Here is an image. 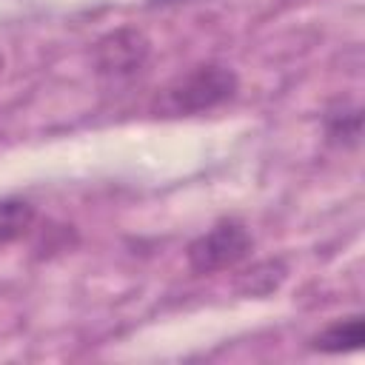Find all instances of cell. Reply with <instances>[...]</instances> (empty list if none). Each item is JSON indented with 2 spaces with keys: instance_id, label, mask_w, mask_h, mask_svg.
<instances>
[{
  "instance_id": "obj_1",
  "label": "cell",
  "mask_w": 365,
  "mask_h": 365,
  "mask_svg": "<svg viewBox=\"0 0 365 365\" xmlns=\"http://www.w3.org/2000/svg\"><path fill=\"white\" fill-rule=\"evenodd\" d=\"M237 74L220 63H202L177 74L151 103L154 117H191L228 103L237 94Z\"/></svg>"
},
{
  "instance_id": "obj_2",
  "label": "cell",
  "mask_w": 365,
  "mask_h": 365,
  "mask_svg": "<svg viewBox=\"0 0 365 365\" xmlns=\"http://www.w3.org/2000/svg\"><path fill=\"white\" fill-rule=\"evenodd\" d=\"M254 248V240L248 234V228L240 220H217L205 234H200L188 251V268L194 274H217L225 268H234L237 262H242Z\"/></svg>"
},
{
  "instance_id": "obj_3",
  "label": "cell",
  "mask_w": 365,
  "mask_h": 365,
  "mask_svg": "<svg viewBox=\"0 0 365 365\" xmlns=\"http://www.w3.org/2000/svg\"><path fill=\"white\" fill-rule=\"evenodd\" d=\"M151 43L140 29H117L97 40L94 46V68L100 83L120 88L131 83L148 63Z\"/></svg>"
},
{
  "instance_id": "obj_4",
  "label": "cell",
  "mask_w": 365,
  "mask_h": 365,
  "mask_svg": "<svg viewBox=\"0 0 365 365\" xmlns=\"http://www.w3.org/2000/svg\"><path fill=\"white\" fill-rule=\"evenodd\" d=\"M365 342V319L359 314L345 317L331 322L328 328H322L319 334L311 336V348L322 351V354H348V351H359Z\"/></svg>"
},
{
  "instance_id": "obj_5",
  "label": "cell",
  "mask_w": 365,
  "mask_h": 365,
  "mask_svg": "<svg viewBox=\"0 0 365 365\" xmlns=\"http://www.w3.org/2000/svg\"><path fill=\"white\" fill-rule=\"evenodd\" d=\"M34 222V205L20 197L0 200V248L20 240Z\"/></svg>"
},
{
  "instance_id": "obj_6",
  "label": "cell",
  "mask_w": 365,
  "mask_h": 365,
  "mask_svg": "<svg viewBox=\"0 0 365 365\" xmlns=\"http://www.w3.org/2000/svg\"><path fill=\"white\" fill-rule=\"evenodd\" d=\"M325 134L336 145H356L362 134V114L356 106L345 108L342 103L325 114Z\"/></svg>"
},
{
  "instance_id": "obj_7",
  "label": "cell",
  "mask_w": 365,
  "mask_h": 365,
  "mask_svg": "<svg viewBox=\"0 0 365 365\" xmlns=\"http://www.w3.org/2000/svg\"><path fill=\"white\" fill-rule=\"evenodd\" d=\"M282 279H285V265L279 259H265V262H259L242 274L240 291L245 297H265V294L277 291Z\"/></svg>"
},
{
  "instance_id": "obj_8",
  "label": "cell",
  "mask_w": 365,
  "mask_h": 365,
  "mask_svg": "<svg viewBox=\"0 0 365 365\" xmlns=\"http://www.w3.org/2000/svg\"><path fill=\"white\" fill-rule=\"evenodd\" d=\"M0 66H3V60H0Z\"/></svg>"
}]
</instances>
